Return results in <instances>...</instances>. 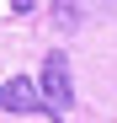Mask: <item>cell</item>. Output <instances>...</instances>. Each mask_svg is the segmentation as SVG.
Segmentation results:
<instances>
[{
	"mask_svg": "<svg viewBox=\"0 0 117 123\" xmlns=\"http://www.w3.org/2000/svg\"><path fill=\"white\" fill-rule=\"evenodd\" d=\"M37 86H43L48 118L58 123V118L74 107V75H69V54H64V48H53V54L43 59V80H37Z\"/></svg>",
	"mask_w": 117,
	"mask_h": 123,
	"instance_id": "obj_1",
	"label": "cell"
},
{
	"mask_svg": "<svg viewBox=\"0 0 117 123\" xmlns=\"http://www.w3.org/2000/svg\"><path fill=\"white\" fill-rule=\"evenodd\" d=\"M0 112H16V118H27V112H48V102H43V86L27 75H16L0 86Z\"/></svg>",
	"mask_w": 117,
	"mask_h": 123,
	"instance_id": "obj_2",
	"label": "cell"
},
{
	"mask_svg": "<svg viewBox=\"0 0 117 123\" xmlns=\"http://www.w3.org/2000/svg\"><path fill=\"white\" fill-rule=\"evenodd\" d=\"M53 22L64 27V32H69V27H80V0H53Z\"/></svg>",
	"mask_w": 117,
	"mask_h": 123,
	"instance_id": "obj_3",
	"label": "cell"
},
{
	"mask_svg": "<svg viewBox=\"0 0 117 123\" xmlns=\"http://www.w3.org/2000/svg\"><path fill=\"white\" fill-rule=\"evenodd\" d=\"M27 11H37V0H11V16H27Z\"/></svg>",
	"mask_w": 117,
	"mask_h": 123,
	"instance_id": "obj_4",
	"label": "cell"
}]
</instances>
